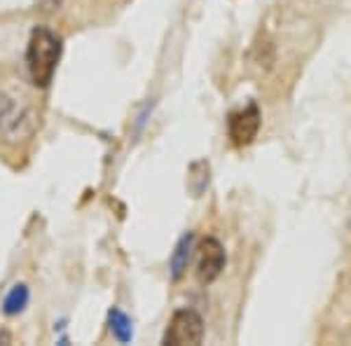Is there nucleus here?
I'll list each match as a JSON object with an SVG mask.
<instances>
[{
    "instance_id": "1",
    "label": "nucleus",
    "mask_w": 351,
    "mask_h": 346,
    "mask_svg": "<svg viewBox=\"0 0 351 346\" xmlns=\"http://www.w3.org/2000/svg\"><path fill=\"white\" fill-rule=\"evenodd\" d=\"M61 38L56 36L52 28L47 26H36L31 31L28 38V47H26V68H28V77L36 84L38 89L49 87L52 82L56 66L61 59Z\"/></svg>"
},
{
    "instance_id": "2",
    "label": "nucleus",
    "mask_w": 351,
    "mask_h": 346,
    "mask_svg": "<svg viewBox=\"0 0 351 346\" xmlns=\"http://www.w3.org/2000/svg\"><path fill=\"white\" fill-rule=\"evenodd\" d=\"M38 115L28 106L16 103L14 99L3 96L0 99V140L5 143H19L36 134Z\"/></svg>"
},
{
    "instance_id": "3",
    "label": "nucleus",
    "mask_w": 351,
    "mask_h": 346,
    "mask_svg": "<svg viewBox=\"0 0 351 346\" xmlns=\"http://www.w3.org/2000/svg\"><path fill=\"white\" fill-rule=\"evenodd\" d=\"M204 339V319L195 309L173 311L162 344L167 346H197Z\"/></svg>"
},
{
    "instance_id": "4",
    "label": "nucleus",
    "mask_w": 351,
    "mask_h": 346,
    "mask_svg": "<svg viewBox=\"0 0 351 346\" xmlns=\"http://www.w3.org/2000/svg\"><path fill=\"white\" fill-rule=\"evenodd\" d=\"M225 262H228V255L216 236H206L199 241V248H197V279L199 283L208 286L216 281L223 274Z\"/></svg>"
},
{
    "instance_id": "5",
    "label": "nucleus",
    "mask_w": 351,
    "mask_h": 346,
    "mask_svg": "<svg viewBox=\"0 0 351 346\" xmlns=\"http://www.w3.org/2000/svg\"><path fill=\"white\" fill-rule=\"evenodd\" d=\"M260 124H263V115H260L258 103H248L241 110L230 112L228 117V136L237 147L251 145L256 140L260 132Z\"/></svg>"
},
{
    "instance_id": "6",
    "label": "nucleus",
    "mask_w": 351,
    "mask_h": 346,
    "mask_svg": "<svg viewBox=\"0 0 351 346\" xmlns=\"http://www.w3.org/2000/svg\"><path fill=\"white\" fill-rule=\"evenodd\" d=\"M192 251H195V234H192V232H185V234L178 239V243H176L171 260H169V274H171L173 281H180L185 276Z\"/></svg>"
},
{
    "instance_id": "7",
    "label": "nucleus",
    "mask_w": 351,
    "mask_h": 346,
    "mask_svg": "<svg viewBox=\"0 0 351 346\" xmlns=\"http://www.w3.org/2000/svg\"><path fill=\"white\" fill-rule=\"evenodd\" d=\"M28 299H31V293H28L26 283H16V286L10 288V293L5 295L3 299V314L5 316H16L26 309Z\"/></svg>"
},
{
    "instance_id": "8",
    "label": "nucleus",
    "mask_w": 351,
    "mask_h": 346,
    "mask_svg": "<svg viewBox=\"0 0 351 346\" xmlns=\"http://www.w3.org/2000/svg\"><path fill=\"white\" fill-rule=\"evenodd\" d=\"M108 325H110V332L115 334L117 342H122V344L132 342V337H134V323H132V319H129V316L124 314L122 309L112 306L110 314H108Z\"/></svg>"
},
{
    "instance_id": "9",
    "label": "nucleus",
    "mask_w": 351,
    "mask_h": 346,
    "mask_svg": "<svg viewBox=\"0 0 351 346\" xmlns=\"http://www.w3.org/2000/svg\"><path fill=\"white\" fill-rule=\"evenodd\" d=\"M188 187L192 192V197H199L204 190L208 187V162H195L190 166V175H188Z\"/></svg>"
}]
</instances>
